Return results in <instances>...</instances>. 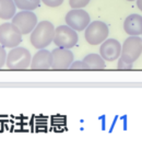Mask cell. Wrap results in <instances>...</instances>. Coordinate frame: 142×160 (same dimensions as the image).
Wrapping results in <instances>:
<instances>
[{"mask_svg":"<svg viewBox=\"0 0 142 160\" xmlns=\"http://www.w3.org/2000/svg\"><path fill=\"white\" fill-rule=\"evenodd\" d=\"M55 27L50 21H40L32 31L30 41L31 44L37 49H44L53 43L55 36Z\"/></svg>","mask_w":142,"mask_h":160,"instance_id":"6da1fadb","label":"cell"},{"mask_svg":"<svg viewBox=\"0 0 142 160\" xmlns=\"http://www.w3.org/2000/svg\"><path fill=\"white\" fill-rule=\"evenodd\" d=\"M32 55L30 51L25 47H14L11 48L7 55V62L6 65L9 69L12 70H21V69H27L31 67Z\"/></svg>","mask_w":142,"mask_h":160,"instance_id":"7a4b0ae2","label":"cell"},{"mask_svg":"<svg viewBox=\"0 0 142 160\" xmlns=\"http://www.w3.org/2000/svg\"><path fill=\"white\" fill-rule=\"evenodd\" d=\"M109 28L103 21H93L84 30L85 41L90 45H100L108 38Z\"/></svg>","mask_w":142,"mask_h":160,"instance_id":"3957f363","label":"cell"},{"mask_svg":"<svg viewBox=\"0 0 142 160\" xmlns=\"http://www.w3.org/2000/svg\"><path fill=\"white\" fill-rule=\"evenodd\" d=\"M22 35L20 30L12 22H6L0 25V44L3 47H18L23 40Z\"/></svg>","mask_w":142,"mask_h":160,"instance_id":"277c9868","label":"cell"},{"mask_svg":"<svg viewBox=\"0 0 142 160\" xmlns=\"http://www.w3.org/2000/svg\"><path fill=\"white\" fill-rule=\"evenodd\" d=\"M79 41V36L77 31L73 29H71L68 25H59L56 28L55 30V36H54V41L55 45L57 47H61V48H72L77 45Z\"/></svg>","mask_w":142,"mask_h":160,"instance_id":"5b68a950","label":"cell"},{"mask_svg":"<svg viewBox=\"0 0 142 160\" xmlns=\"http://www.w3.org/2000/svg\"><path fill=\"white\" fill-rule=\"evenodd\" d=\"M142 54V40L140 36H129L125 40L121 45V55L120 58L128 62H133Z\"/></svg>","mask_w":142,"mask_h":160,"instance_id":"8992f818","label":"cell"},{"mask_svg":"<svg viewBox=\"0 0 142 160\" xmlns=\"http://www.w3.org/2000/svg\"><path fill=\"white\" fill-rule=\"evenodd\" d=\"M12 23L24 35V34L32 33V31L37 25L38 21H37V17H36V14L33 11L21 10L20 12L16 13V16L12 18Z\"/></svg>","mask_w":142,"mask_h":160,"instance_id":"52a82bcc","label":"cell"},{"mask_svg":"<svg viewBox=\"0 0 142 160\" xmlns=\"http://www.w3.org/2000/svg\"><path fill=\"white\" fill-rule=\"evenodd\" d=\"M64 21L68 27L74 31H83L91 23L90 14L83 9H71L64 17Z\"/></svg>","mask_w":142,"mask_h":160,"instance_id":"ba28073f","label":"cell"},{"mask_svg":"<svg viewBox=\"0 0 142 160\" xmlns=\"http://www.w3.org/2000/svg\"><path fill=\"white\" fill-rule=\"evenodd\" d=\"M53 54V69H68L74 62L73 53L68 48L56 47L51 51Z\"/></svg>","mask_w":142,"mask_h":160,"instance_id":"9c48e42d","label":"cell"},{"mask_svg":"<svg viewBox=\"0 0 142 160\" xmlns=\"http://www.w3.org/2000/svg\"><path fill=\"white\" fill-rule=\"evenodd\" d=\"M100 55L104 58L105 62L117 60L121 55V44L115 38H107L101 44Z\"/></svg>","mask_w":142,"mask_h":160,"instance_id":"30bf717a","label":"cell"},{"mask_svg":"<svg viewBox=\"0 0 142 160\" xmlns=\"http://www.w3.org/2000/svg\"><path fill=\"white\" fill-rule=\"evenodd\" d=\"M53 66V54L47 49H38V52L32 57L31 68L35 70L49 69Z\"/></svg>","mask_w":142,"mask_h":160,"instance_id":"8fae6325","label":"cell"},{"mask_svg":"<svg viewBox=\"0 0 142 160\" xmlns=\"http://www.w3.org/2000/svg\"><path fill=\"white\" fill-rule=\"evenodd\" d=\"M124 31L129 36L142 35V16L132 13L127 17L124 21Z\"/></svg>","mask_w":142,"mask_h":160,"instance_id":"7c38bea8","label":"cell"},{"mask_svg":"<svg viewBox=\"0 0 142 160\" xmlns=\"http://www.w3.org/2000/svg\"><path fill=\"white\" fill-rule=\"evenodd\" d=\"M83 62L87 65L89 70L90 69H92V70H101V69L106 68V62L100 54H89V55H87L83 58Z\"/></svg>","mask_w":142,"mask_h":160,"instance_id":"4fadbf2b","label":"cell"},{"mask_svg":"<svg viewBox=\"0 0 142 160\" xmlns=\"http://www.w3.org/2000/svg\"><path fill=\"white\" fill-rule=\"evenodd\" d=\"M17 6L14 0H0V19L12 20L16 16Z\"/></svg>","mask_w":142,"mask_h":160,"instance_id":"5bb4252c","label":"cell"},{"mask_svg":"<svg viewBox=\"0 0 142 160\" xmlns=\"http://www.w3.org/2000/svg\"><path fill=\"white\" fill-rule=\"evenodd\" d=\"M17 8L25 11H33L40 6V0H14Z\"/></svg>","mask_w":142,"mask_h":160,"instance_id":"9a60e30c","label":"cell"},{"mask_svg":"<svg viewBox=\"0 0 142 160\" xmlns=\"http://www.w3.org/2000/svg\"><path fill=\"white\" fill-rule=\"evenodd\" d=\"M91 0H69V5L72 9H82L87 7Z\"/></svg>","mask_w":142,"mask_h":160,"instance_id":"2e32d148","label":"cell"},{"mask_svg":"<svg viewBox=\"0 0 142 160\" xmlns=\"http://www.w3.org/2000/svg\"><path fill=\"white\" fill-rule=\"evenodd\" d=\"M117 69L119 70H132L133 69V64L128 62L126 60H124L122 58H118V62H117Z\"/></svg>","mask_w":142,"mask_h":160,"instance_id":"e0dca14e","label":"cell"},{"mask_svg":"<svg viewBox=\"0 0 142 160\" xmlns=\"http://www.w3.org/2000/svg\"><path fill=\"white\" fill-rule=\"evenodd\" d=\"M69 69H71V70H89L83 60H74V62L71 64Z\"/></svg>","mask_w":142,"mask_h":160,"instance_id":"ac0fdd59","label":"cell"},{"mask_svg":"<svg viewBox=\"0 0 142 160\" xmlns=\"http://www.w3.org/2000/svg\"><path fill=\"white\" fill-rule=\"evenodd\" d=\"M45 6L49 8H57L62 5L64 0H40Z\"/></svg>","mask_w":142,"mask_h":160,"instance_id":"d6986e66","label":"cell"},{"mask_svg":"<svg viewBox=\"0 0 142 160\" xmlns=\"http://www.w3.org/2000/svg\"><path fill=\"white\" fill-rule=\"evenodd\" d=\"M7 55H8V53L6 52L5 47L0 44V68H2L3 65H6V62H7Z\"/></svg>","mask_w":142,"mask_h":160,"instance_id":"ffe728a7","label":"cell"},{"mask_svg":"<svg viewBox=\"0 0 142 160\" xmlns=\"http://www.w3.org/2000/svg\"><path fill=\"white\" fill-rule=\"evenodd\" d=\"M137 7L142 12V0H137Z\"/></svg>","mask_w":142,"mask_h":160,"instance_id":"44dd1931","label":"cell"},{"mask_svg":"<svg viewBox=\"0 0 142 160\" xmlns=\"http://www.w3.org/2000/svg\"><path fill=\"white\" fill-rule=\"evenodd\" d=\"M127 1H135V0H127ZM135 1H137V0H135Z\"/></svg>","mask_w":142,"mask_h":160,"instance_id":"7402d4cb","label":"cell"},{"mask_svg":"<svg viewBox=\"0 0 142 160\" xmlns=\"http://www.w3.org/2000/svg\"><path fill=\"white\" fill-rule=\"evenodd\" d=\"M141 40H142V38H141Z\"/></svg>","mask_w":142,"mask_h":160,"instance_id":"603a6c76","label":"cell"}]
</instances>
